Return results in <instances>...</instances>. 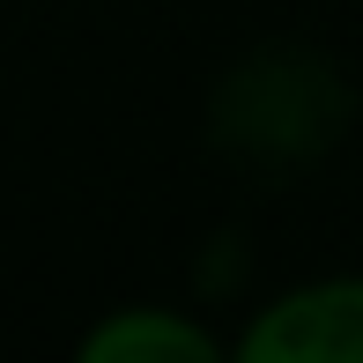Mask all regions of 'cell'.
Here are the masks:
<instances>
[{
	"instance_id": "1",
	"label": "cell",
	"mask_w": 363,
	"mask_h": 363,
	"mask_svg": "<svg viewBox=\"0 0 363 363\" xmlns=\"http://www.w3.org/2000/svg\"><path fill=\"white\" fill-rule=\"evenodd\" d=\"M349 119V89L319 67L311 52H259L230 74L216 104L223 148H238L245 163H296L319 156Z\"/></svg>"
},
{
	"instance_id": "2",
	"label": "cell",
	"mask_w": 363,
	"mask_h": 363,
	"mask_svg": "<svg viewBox=\"0 0 363 363\" xmlns=\"http://www.w3.org/2000/svg\"><path fill=\"white\" fill-rule=\"evenodd\" d=\"M230 363H363V274L304 282L245 326Z\"/></svg>"
},
{
	"instance_id": "3",
	"label": "cell",
	"mask_w": 363,
	"mask_h": 363,
	"mask_svg": "<svg viewBox=\"0 0 363 363\" xmlns=\"http://www.w3.org/2000/svg\"><path fill=\"white\" fill-rule=\"evenodd\" d=\"M74 363H230L216 349V334L178 311H111Z\"/></svg>"
}]
</instances>
